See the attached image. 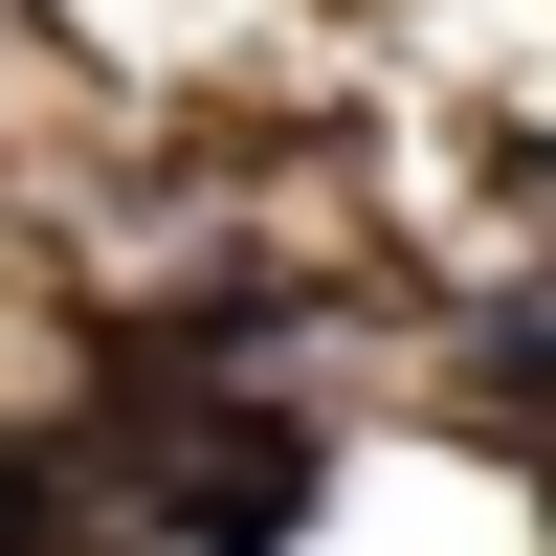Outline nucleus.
Segmentation results:
<instances>
[{
  "label": "nucleus",
  "instance_id": "1",
  "mask_svg": "<svg viewBox=\"0 0 556 556\" xmlns=\"http://www.w3.org/2000/svg\"><path fill=\"white\" fill-rule=\"evenodd\" d=\"M89 513H134V534H290L312 513V445L290 424H223L201 379H156V401H112V490Z\"/></svg>",
  "mask_w": 556,
  "mask_h": 556
}]
</instances>
